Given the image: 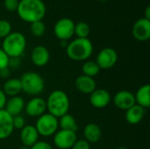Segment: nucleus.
I'll return each mask as SVG.
<instances>
[{"label": "nucleus", "mask_w": 150, "mask_h": 149, "mask_svg": "<svg viewBox=\"0 0 150 149\" xmlns=\"http://www.w3.org/2000/svg\"><path fill=\"white\" fill-rule=\"evenodd\" d=\"M113 103L117 108L123 111H127L136 105L134 94L126 90H120L115 94V96L113 97Z\"/></svg>", "instance_id": "11"}, {"label": "nucleus", "mask_w": 150, "mask_h": 149, "mask_svg": "<svg viewBox=\"0 0 150 149\" xmlns=\"http://www.w3.org/2000/svg\"><path fill=\"white\" fill-rule=\"evenodd\" d=\"M22 91L30 96L40 95L45 88L42 76L36 72H25L20 77Z\"/></svg>", "instance_id": "5"}, {"label": "nucleus", "mask_w": 150, "mask_h": 149, "mask_svg": "<svg viewBox=\"0 0 150 149\" xmlns=\"http://www.w3.org/2000/svg\"><path fill=\"white\" fill-rule=\"evenodd\" d=\"M9 56L4 53V51L0 48V69L7 68L9 62Z\"/></svg>", "instance_id": "32"}, {"label": "nucleus", "mask_w": 150, "mask_h": 149, "mask_svg": "<svg viewBox=\"0 0 150 149\" xmlns=\"http://www.w3.org/2000/svg\"><path fill=\"white\" fill-rule=\"evenodd\" d=\"M112 97L108 90L105 89H96L91 94H90L91 105L98 109L105 108L111 102Z\"/></svg>", "instance_id": "13"}, {"label": "nucleus", "mask_w": 150, "mask_h": 149, "mask_svg": "<svg viewBox=\"0 0 150 149\" xmlns=\"http://www.w3.org/2000/svg\"><path fill=\"white\" fill-rule=\"evenodd\" d=\"M21 64L20 57H10L9 58V62H8V68L11 70L17 69L19 68Z\"/></svg>", "instance_id": "30"}, {"label": "nucleus", "mask_w": 150, "mask_h": 149, "mask_svg": "<svg viewBox=\"0 0 150 149\" xmlns=\"http://www.w3.org/2000/svg\"><path fill=\"white\" fill-rule=\"evenodd\" d=\"M10 76H11V69H10L8 67L0 69V77H1V78L9 79Z\"/></svg>", "instance_id": "34"}, {"label": "nucleus", "mask_w": 150, "mask_h": 149, "mask_svg": "<svg viewBox=\"0 0 150 149\" xmlns=\"http://www.w3.org/2000/svg\"><path fill=\"white\" fill-rule=\"evenodd\" d=\"M118 61V54L112 47L103 48L97 55L96 63L100 69H109L115 66Z\"/></svg>", "instance_id": "8"}, {"label": "nucleus", "mask_w": 150, "mask_h": 149, "mask_svg": "<svg viewBox=\"0 0 150 149\" xmlns=\"http://www.w3.org/2000/svg\"><path fill=\"white\" fill-rule=\"evenodd\" d=\"M83 136L89 143H98L102 137L101 128L95 123H89L83 128Z\"/></svg>", "instance_id": "19"}, {"label": "nucleus", "mask_w": 150, "mask_h": 149, "mask_svg": "<svg viewBox=\"0 0 150 149\" xmlns=\"http://www.w3.org/2000/svg\"><path fill=\"white\" fill-rule=\"evenodd\" d=\"M133 36L139 41H147L150 38V20L142 18L135 21L132 30Z\"/></svg>", "instance_id": "12"}, {"label": "nucleus", "mask_w": 150, "mask_h": 149, "mask_svg": "<svg viewBox=\"0 0 150 149\" xmlns=\"http://www.w3.org/2000/svg\"><path fill=\"white\" fill-rule=\"evenodd\" d=\"M25 101L20 96L11 97L9 100L6 101L4 110L12 117L20 115V113L25 109Z\"/></svg>", "instance_id": "18"}, {"label": "nucleus", "mask_w": 150, "mask_h": 149, "mask_svg": "<svg viewBox=\"0 0 150 149\" xmlns=\"http://www.w3.org/2000/svg\"><path fill=\"white\" fill-rule=\"evenodd\" d=\"M76 88L83 94H91L97 89V83L94 78L86 76H80L76 79Z\"/></svg>", "instance_id": "17"}, {"label": "nucleus", "mask_w": 150, "mask_h": 149, "mask_svg": "<svg viewBox=\"0 0 150 149\" xmlns=\"http://www.w3.org/2000/svg\"><path fill=\"white\" fill-rule=\"evenodd\" d=\"M30 149H53V148L49 143L46 141H38L32 148H30Z\"/></svg>", "instance_id": "33"}, {"label": "nucleus", "mask_w": 150, "mask_h": 149, "mask_svg": "<svg viewBox=\"0 0 150 149\" xmlns=\"http://www.w3.org/2000/svg\"><path fill=\"white\" fill-rule=\"evenodd\" d=\"M39 133L34 126H25L20 132V141L24 147L32 148L39 141Z\"/></svg>", "instance_id": "15"}, {"label": "nucleus", "mask_w": 150, "mask_h": 149, "mask_svg": "<svg viewBox=\"0 0 150 149\" xmlns=\"http://www.w3.org/2000/svg\"><path fill=\"white\" fill-rule=\"evenodd\" d=\"M46 11V5L42 0H20L17 12L22 20L31 24L42 20Z\"/></svg>", "instance_id": "1"}, {"label": "nucleus", "mask_w": 150, "mask_h": 149, "mask_svg": "<svg viewBox=\"0 0 150 149\" xmlns=\"http://www.w3.org/2000/svg\"><path fill=\"white\" fill-rule=\"evenodd\" d=\"M117 149H128V148H124V147H121V148H117Z\"/></svg>", "instance_id": "38"}, {"label": "nucleus", "mask_w": 150, "mask_h": 149, "mask_svg": "<svg viewBox=\"0 0 150 149\" xmlns=\"http://www.w3.org/2000/svg\"><path fill=\"white\" fill-rule=\"evenodd\" d=\"M145 18H147V19H149L150 20V7L149 6H148L147 8H146V11H145V17H144Z\"/></svg>", "instance_id": "36"}, {"label": "nucleus", "mask_w": 150, "mask_h": 149, "mask_svg": "<svg viewBox=\"0 0 150 149\" xmlns=\"http://www.w3.org/2000/svg\"><path fill=\"white\" fill-rule=\"evenodd\" d=\"M11 32V25L9 21L1 19L0 20V38L4 39Z\"/></svg>", "instance_id": "27"}, {"label": "nucleus", "mask_w": 150, "mask_h": 149, "mask_svg": "<svg viewBox=\"0 0 150 149\" xmlns=\"http://www.w3.org/2000/svg\"><path fill=\"white\" fill-rule=\"evenodd\" d=\"M46 104L48 113L57 119L67 114L70 106L68 95L61 90L52 91L47 97Z\"/></svg>", "instance_id": "2"}, {"label": "nucleus", "mask_w": 150, "mask_h": 149, "mask_svg": "<svg viewBox=\"0 0 150 149\" xmlns=\"http://www.w3.org/2000/svg\"><path fill=\"white\" fill-rule=\"evenodd\" d=\"M18 149H30V148H27V147H20L19 148H18Z\"/></svg>", "instance_id": "37"}, {"label": "nucleus", "mask_w": 150, "mask_h": 149, "mask_svg": "<svg viewBox=\"0 0 150 149\" xmlns=\"http://www.w3.org/2000/svg\"><path fill=\"white\" fill-rule=\"evenodd\" d=\"M50 59L49 51L44 46H37L35 47L31 53V60L32 62L36 67H44L46 66Z\"/></svg>", "instance_id": "16"}, {"label": "nucleus", "mask_w": 150, "mask_h": 149, "mask_svg": "<svg viewBox=\"0 0 150 149\" xmlns=\"http://www.w3.org/2000/svg\"><path fill=\"white\" fill-rule=\"evenodd\" d=\"M18 4H19V0H4V8L8 11H11V12L17 11Z\"/></svg>", "instance_id": "28"}, {"label": "nucleus", "mask_w": 150, "mask_h": 149, "mask_svg": "<svg viewBox=\"0 0 150 149\" xmlns=\"http://www.w3.org/2000/svg\"><path fill=\"white\" fill-rule=\"evenodd\" d=\"M12 124H13V128L14 129H19L21 130L25 126V119L21 115H17L12 118Z\"/></svg>", "instance_id": "29"}, {"label": "nucleus", "mask_w": 150, "mask_h": 149, "mask_svg": "<svg viewBox=\"0 0 150 149\" xmlns=\"http://www.w3.org/2000/svg\"><path fill=\"white\" fill-rule=\"evenodd\" d=\"M3 91L5 96L9 97H15L18 96L19 93L22 91V86L19 79L17 78H9L5 81L3 86Z\"/></svg>", "instance_id": "22"}, {"label": "nucleus", "mask_w": 150, "mask_h": 149, "mask_svg": "<svg viewBox=\"0 0 150 149\" xmlns=\"http://www.w3.org/2000/svg\"><path fill=\"white\" fill-rule=\"evenodd\" d=\"M25 111L28 116L33 118H39L47 111L46 100L39 97H34L33 98L30 99L25 105Z\"/></svg>", "instance_id": "10"}, {"label": "nucleus", "mask_w": 150, "mask_h": 149, "mask_svg": "<svg viewBox=\"0 0 150 149\" xmlns=\"http://www.w3.org/2000/svg\"><path fill=\"white\" fill-rule=\"evenodd\" d=\"M6 101H7V97H6L5 94L4 93L3 90L0 89V110L4 109Z\"/></svg>", "instance_id": "35"}, {"label": "nucleus", "mask_w": 150, "mask_h": 149, "mask_svg": "<svg viewBox=\"0 0 150 149\" xmlns=\"http://www.w3.org/2000/svg\"><path fill=\"white\" fill-rule=\"evenodd\" d=\"M145 115V109L138 105H134L126 111L125 118L127 123L131 125H137L143 119Z\"/></svg>", "instance_id": "20"}, {"label": "nucleus", "mask_w": 150, "mask_h": 149, "mask_svg": "<svg viewBox=\"0 0 150 149\" xmlns=\"http://www.w3.org/2000/svg\"><path fill=\"white\" fill-rule=\"evenodd\" d=\"M136 105L146 109L150 106V86L144 84L141 86L134 94Z\"/></svg>", "instance_id": "21"}, {"label": "nucleus", "mask_w": 150, "mask_h": 149, "mask_svg": "<svg viewBox=\"0 0 150 149\" xmlns=\"http://www.w3.org/2000/svg\"><path fill=\"white\" fill-rule=\"evenodd\" d=\"M91 32L90 25L83 21L78 22L77 24H75V29H74V34L76 35L77 38L85 39L88 38Z\"/></svg>", "instance_id": "25"}, {"label": "nucleus", "mask_w": 150, "mask_h": 149, "mask_svg": "<svg viewBox=\"0 0 150 149\" xmlns=\"http://www.w3.org/2000/svg\"><path fill=\"white\" fill-rule=\"evenodd\" d=\"M71 149H91V146L85 140H77Z\"/></svg>", "instance_id": "31"}, {"label": "nucleus", "mask_w": 150, "mask_h": 149, "mask_svg": "<svg viewBox=\"0 0 150 149\" xmlns=\"http://www.w3.org/2000/svg\"><path fill=\"white\" fill-rule=\"evenodd\" d=\"M58 124L62 130L72 131L75 133H76V131L78 130V126L75 118L69 113L60 117L58 119Z\"/></svg>", "instance_id": "23"}, {"label": "nucleus", "mask_w": 150, "mask_h": 149, "mask_svg": "<svg viewBox=\"0 0 150 149\" xmlns=\"http://www.w3.org/2000/svg\"><path fill=\"white\" fill-rule=\"evenodd\" d=\"M74 21L69 18H62L55 23L54 26V32L57 39L62 41H66L74 35Z\"/></svg>", "instance_id": "7"}, {"label": "nucleus", "mask_w": 150, "mask_h": 149, "mask_svg": "<svg viewBox=\"0 0 150 149\" xmlns=\"http://www.w3.org/2000/svg\"><path fill=\"white\" fill-rule=\"evenodd\" d=\"M100 70L101 69L99 68L96 61H86L82 66L83 75L92 78H94L97 75H98Z\"/></svg>", "instance_id": "24"}, {"label": "nucleus", "mask_w": 150, "mask_h": 149, "mask_svg": "<svg viewBox=\"0 0 150 149\" xmlns=\"http://www.w3.org/2000/svg\"><path fill=\"white\" fill-rule=\"evenodd\" d=\"M99 1H102V2H106V1H108V0H99Z\"/></svg>", "instance_id": "39"}, {"label": "nucleus", "mask_w": 150, "mask_h": 149, "mask_svg": "<svg viewBox=\"0 0 150 149\" xmlns=\"http://www.w3.org/2000/svg\"><path fill=\"white\" fill-rule=\"evenodd\" d=\"M66 53L68 57L73 61H87L93 53L92 42L88 38H76L67 45Z\"/></svg>", "instance_id": "3"}, {"label": "nucleus", "mask_w": 150, "mask_h": 149, "mask_svg": "<svg viewBox=\"0 0 150 149\" xmlns=\"http://www.w3.org/2000/svg\"><path fill=\"white\" fill-rule=\"evenodd\" d=\"M30 31H31V33L34 37H41L45 33V32H46L45 23L42 20L35 21V22L31 23Z\"/></svg>", "instance_id": "26"}, {"label": "nucleus", "mask_w": 150, "mask_h": 149, "mask_svg": "<svg viewBox=\"0 0 150 149\" xmlns=\"http://www.w3.org/2000/svg\"><path fill=\"white\" fill-rule=\"evenodd\" d=\"M34 126L39 135L43 137L54 136V134L58 131V119L49 113H44L38 118Z\"/></svg>", "instance_id": "6"}, {"label": "nucleus", "mask_w": 150, "mask_h": 149, "mask_svg": "<svg viewBox=\"0 0 150 149\" xmlns=\"http://www.w3.org/2000/svg\"><path fill=\"white\" fill-rule=\"evenodd\" d=\"M26 47V40L19 32H11L6 36L2 44V49L9 57H20Z\"/></svg>", "instance_id": "4"}, {"label": "nucleus", "mask_w": 150, "mask_h": 149, "mask_svg": "<svg viewBox=\"0 0 150 149\" xmlns=\"http://www.w3.org/2000/svg\"><path fill=\"white\" fill-rule=\"evenodd\" d=\"M12 118L4 109L0 110V140L9 138L13 133Z\"/></svg>", "instance_id": "14"}, {"label": "nucleus", "mask_w": 150, "mask_h": 149, "mask_svg": "<svg viewBox=\"0 0 150 149\" xmlns=\"http://www.w3.org/2000/svg\"><path fill=\"white\" fill-rule=\"evenodd\" d=\"M77 141L76 133L68 130H59L54 134V144L59 149H69Z\"/></svg>", "instance_id": "9"}]
</instances>
